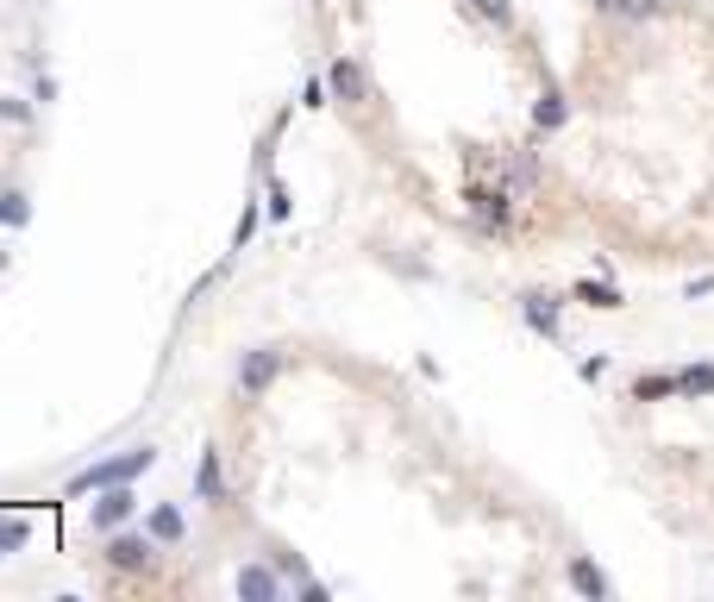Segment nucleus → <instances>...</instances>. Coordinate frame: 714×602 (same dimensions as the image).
Here are the masks:
<instances>
[{"label":"nucleus","instance_id":"nucleus-8","mask_svg":"<svg viewBox=\"0 0 714 602\" xmlns=\"http://www.w3.org/2000/svg\"><path fill=\"white\" fill-rule=\"evenodd\" d=\"M145 527H151V540H157V546H176V540H182V508H176V502L151 508V521H145Z\"/></svg>","mask_w":714,"mask_h":602},{"label":"nucleus","instance_id":"nucleus-5","mask_svg":"<svg viewBox=\"0 0 714 602\" xmlns=\"http://www.w3.org/2000/svg\"><path fill=\"white\" fill-rule=\"evenodd\" d=\"M238 596H245V602H276L282 596V577L270 565H245V571H238Z\"/></svg>","mask_w":714,"mask_h":602},{"label":"nucleus","instance_id":"nucleus-17","mask_svg":"<svg viewBox=\"0 0 714 602\" xmlns=\"http://www.w3.org/2000/svg\"><path fill=\"white\" fill-rule=\"evenodd\" d=\"M633 396H639V402H658V396H677V377H639V383H633Z\"/></svg>","mask_w":714,"mask_h":602},{"label":"nucleus","instance_id":"nucleus-19","mask_svg":"<svg viewBox=\"0 0 714 602\" xmlns=\"http://www.w3.org/2000/svg\"><path fill=\"white\" fill-rule=\"evenodd\" d=\"M289 214V189H282V182H270V220H282Z\"/></svg>","mask_w":714,"mask_h":602},{"label":"nucleus","instance_id":"nucleus-3","mask_svg":"<svg viewBox=\"0 0 714 602\" xmlns=\"http://www.w3.org/2000/svg\"><path fill=\"white\" fill-rule=\"evenodd\" d=\"M276 370H282V352L276 345H257V352L238 358V389H245V396H264V389L276 383Z\"/></svg>","mask_w":714,"mask_h":602},{"label":"nucleus","instance_id":"nucleus-11","mask_svg":"<svg viewBox=\"0 0 714 602\" xmlns=\"http://www.w3.org/2000/svg\"><path fill=\"white\" fill-rule=\"evenodd\" d=\"M195 483H201V496H207V502H220V496H226V477H220V452H201V471H195Z\"/></svg>","mask_w":714,"mask_h":602},{"label":"nucleus","instance_id":"nucleus-9","mask_svg":"<svg viewBox=\"0 0 714 602\" xmlns=\"http://www.w3.org/2000/svg\"><path fill=\"white\" fill-rule=\"evenodd\" d=\"M26 220H32V195L26 189H0V226H13V233H19Z\"/></svg>","mask_w":714,"mask_h":602},{"label":"nucleus","instance_id":"nucleus-1","mask_svg":"<svg viewBox=\"0 0 714 602\" xmlns=\"http://www.w3.org/2000/svg\"><path fill=\"white\" fill-rule=\"evenodd\" d=\"M157 465V452L151 446H132V452H113V458H94L88 471L69 477V496H94V490H113V483H132V477H145Z\"/></svg>","mask_w":714,"mask_h":602},{"label":"nucleus","instance_id":"nucleus-2","mask_svg":"<svg viewBox=\"0 0 714 602\" xmlns=\"http://www.w3.org/2000/svg\"><path fill=\"white\" fill-rule=\"evenodd\" d=\"M132 515H138V496L126 490V483H113V490H94V508H88L94 534H119Z\"/></svg>","mask_w":714,"mask_h":602},{"label":"nucleus","instance_id":"nucleus-15","mask_svg":"<svg viewBox=\"0 0 714 602\" xmlns=\"http://www.w3.org/2000/svg\"><path fill=\"white\" fill-rule=\"evenodd\" d=\"M533 120H539L545 132H552V126H564V95H558V88H545V95H539V107H533Z\"/></svg>","mask_w":714,"mask_h":602},{"label":"nucleus","instance_id":"nucleus-20","mask_svg":"<svg viewBox=\"0 0 714 602\" xmlns=\"http://www.w3.org/2000/svg\"><path fill=\"white\" fill-rule=\"evenodd\" d=\"M251 233H257V207H245V220H238V251L251 245Z\"/></svg>","mask_w":714,"mask_h":602},{"label":"nucleus","instance_id":"nucleus-4","mask_svg":"<svg viewBox=\"0 0 714 602\" xmlns=\"http://www.w3.org/2000/svg\"><path fill=\"white\" fill-rule=\"evenodd\" d=\"M151 546H157V540H151V527H145V534H113V546H107V559H113L119 571H145V565L157 559Z\"/></svg>","mask_w":714,"mask_h":602},{"label":"nucleus","instance_id":"nucleus-14","mask_svg":"<svg viewBox=\"0 0 714 602\" xmlns=\"http://www.w3.org/2000/svg\"><path fill=\"white\" fill-rule=\"evenodd\" d=\"M26 540H32V521H19V515L0 521V559H7V552H19Z\"/></svg>","mask_w":714,"mask_h":602},{"label":"nucleus","instance_id":"nucleus-6","mask_svg":"<svg viewBox=\"0 0 714 602\" xmlns=\"http://www.w3.org/2000/svg\"><path fill=\"white\" fill-rule=\"evenodd\" d=\"M326 88H332V95H339V101H364V69L339 57V63L326 69Z\"/></svg>","mask_w":714,"mask_h":602},{"label":"nucleus","instance_id":"nucleus-13","mask_svg":"<svg viewBox=\"0 0 714 602\" xmlns=\"http://www.w3.org/2000/svg\"><path fill=\"white\" fill-rule=\"evenodd\" d=\"M595 7H602V13H621V19H652L664 0H595Z\"/></svg>","mask_w":714,"mask_h":602},{"label":"nucleus","instance_id":"nucleus-10","mask_svg":"<svg viewBox=\"0 0 714 602\" xmlns=\"http://www.w3.org/2000/svg\"><path fill=\"white\" fill-rule=\"evenodd\" d=\"M677 396H714V364H689V370H677Z\"/></svg>","mask_w":714,"mask_h":602},{"label":"nucleus","instance_id":"nucleus-16","mask_svg":"<svg viewBox=\"0 0 714 602\" xmlns=\"http://www.w3.org/2000/svg\"><path fill=\"white\" fill-rule=\"evenodd\" d=\"M577 301H589V308H621V289H608V283H577Z\"/></svg>","mask_w":714,"mask_h":602},{"label":"nucleus","instance_id":"nucleus-7","mask_svg":"<svg viewBox=\"0 0 714 602\" xmlns=\"http://www.w3.org/2000/svg\"><path fill=\"white\" fill-rule=\"evenodd\" d=\"M520 314H527L533 333H558V301L552 295H520Z\"/></svg>","mask_w":714,"mask_h":602},{"label":"nucleus","instance_id":"nucleus-12","mask_svg":"<svg viewBox=\"0 0 714 602\" xmlns=\"http://www.w3.org/2000/svg\"><path fill=\"white\" fill-rule=\"evenodd\" d=\"M570 584H577L583 596H595V602H602V596H608V577H602V571H595L589 559H570Z\"/></svg>","mask_w":714,"mask_h":602},{"label":"nucleus","instance_id":"nucleus-18","mask_svg":"<svg viewBox=\"0 0 714 602\" xmlns=\"http://www.w3.org/2000/svg\"><path fill=\"white\" fill-rule=\"evenodd\" d=\"M476 13L495 19V26H508V0H476Z\"/></svg>","mask_w":714,"mask_h":602}]
</instances>
